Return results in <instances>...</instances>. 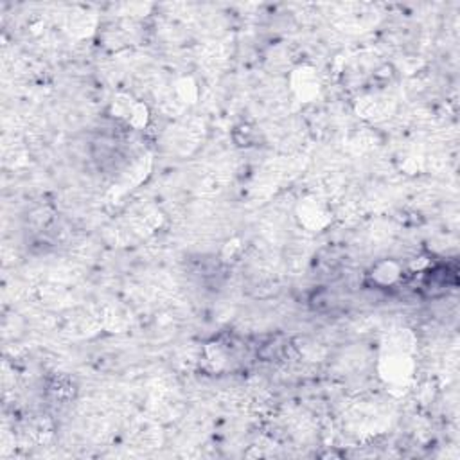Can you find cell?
Instances as JSON below:
<instances>
[{"mask_svg":"<svg viewBox=\"0 0 460 460\" xmlns=\"http://www.w3.org/2000/svg\"><path fill=\"white\" fill-rule=\"evenodd\" d=\"M292 89L293 92L304 101H311L318 94V80L315 76V72L309 68H299L295 71L292 77Z\"/></svg>","mask_w":460,"mask_h":460,"instance_id":"6da1fadb","label":"cell"},{"mask_svg":"<svg viewBox=\"0 0 460 460\" xmlns=\"http://www.w3.org/2000/svg\"><path fill=\"white\" fill-rule=\"evenodd\" d=\"M399 275H401V270H399V266L394 261L380 262V265L372 270V279L376 281L378 284H381V286H390V284H394L399 279Z\"/></svg>","mask_w":460,"mask_h":460,"instance_id":"7a4b0ae2","label":"cell"}]
</instances>
